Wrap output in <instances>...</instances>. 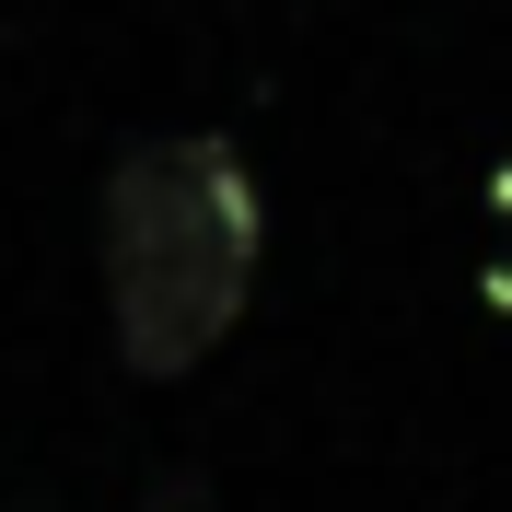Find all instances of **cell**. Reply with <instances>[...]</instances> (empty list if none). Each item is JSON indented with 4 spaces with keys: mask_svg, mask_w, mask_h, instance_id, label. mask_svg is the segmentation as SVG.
<instances>
[{
    "mask_svg": "<svg viewBox=\"0 0 512 512\" xmlns=\"http://www.w3.org/2000/svg\"><path fill=\"white\" fill-rule=\"evenodd\" d=\"M268 256V198L222 128H163L105 175V338L140 384H175L233 338Z\"/></svg>",
    "mask_w": 512,
    "mask_h": 512,
    "instance_id": "obj_1",
    "label": "cell"
}]
</instances>
